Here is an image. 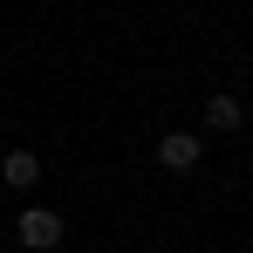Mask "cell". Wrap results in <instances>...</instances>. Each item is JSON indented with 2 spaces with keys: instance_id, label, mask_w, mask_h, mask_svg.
<instances>
[{
  "instance_id": "cell-2",
  "label": "cell",
  "mask_w": 253,
  "mask_h": 253,
  "mask_svg": "<svg viewBox=\"0 0 253 253\" xmlns=\"http://www.w3.org/2000/svg\"><path fill=\"white\" fill-rule=\"evenodd\" d=\"M158 165H165V171H199V137H192V130L158 137Z\"/></svg>"
},
{
  "instance_id": "cell-1",
  "label": "cell",
  "mask_w": 253,
  "mask_h": 253,
  "mask_svg": "<svg viewBox=\"0 0 253 253\" xmlns=\"http://www.w3.org/2000/svg\"><path fill=\"white\" fill-rule=\"evenodd\" d=\"M14 233H21V247H28V253H55V247H62V212L28 206L21 219H14Z\"/></svg>"
},
{
  "instance_id": "cell-3",
  "label": "cell",
  "mask_w": 253,
  "mask_h": 253,
  "mask_svg": "<svg viewBox=\"0 0 253 253\" xmlns=\"http://www.w3.org/2000/svg\"><path fill=\"white\" fill-rule=\"evenodd\" d=\"M0 178H7V185H21V192H28V185H35V178H42V158H35V151H7V158H0Z\"/></svg>"
},
{
  "instance_id": "cell-4",
  "label": "cell",
  "mask_w": 253,
  "mask_h": 253,
  "mask_svg": "<svg viewBox=\"0 0 253 253\" xmlns=\"http://www.w3.org/2000/svg\"><path fill=\"white\" fill-rule=\"evenodd\" d=\"M206 124H212V130H240V124H247L240 96H226V89H219V96H206Z\"/></svg>"
}]
</instances>
